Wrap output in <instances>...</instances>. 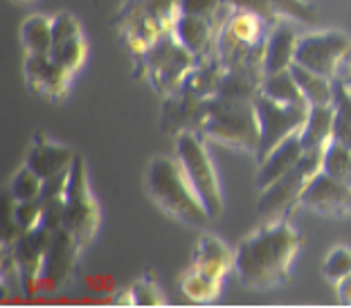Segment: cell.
Wrapping results in <instances>:
<instances>
[{
    "label": "cell",
    "mask_w": 351,
    "mask_h": 308,
    "mask_svg": "<svg viewBox=\"0 0 351 308\" xmlns=\"http://www.w3.org/2000/svg\"><path fill=\"white\" fill-rule=\"evenodd\" d=\"M178 14V0H124L110 23L135 59L173 29Z\"/></svg>",
    "instance_id": "cell-3"
},
{
    "label": "cell",
    "mask_w": 351,
    "mask_h": 308,
    "mask_svg": "<svg viewBox=\"0 0 351 308\" xmlns=\"http://www.w3.org/2000/svg\"><path fill=\"white\" fill-rule=\"evenodd\" d=\"M336 290H338L340 304L351 306V274H347V277H342L340 281H336Z\"/></svg>",
    "instance_id": "cell-41"
},
{
    "label": "cell",
    "mask_w": 351,
    "mask_h": 308,
    "mask_svg": "<svg viewBox=\"0 0 351 308\" xmlns=\"http://www.w3.org/2000/svg\"><path fill=\"white\" fill-rule=\"evenodd\" d=\"M14 205H16V201L12 198V194L5 192L3 194V214H0V241H3V248H10L12 243L23 234L21 225L16 223Z\"/></svg>",
    "instance_id": "cell-37"
},
{
    "label": "cell",
    "mask_w": 351,
    "mask_h": 308,
    "mask_svg": "<svg viewBox=\"0 0 351 308\" xmlns=\"http://www.w3.org/2000/svg\"><path fill=\"white\" fill-rule=\"evenodd\" d=\"M180 290L189 302L210 304L221 293V281L201 272L198 268H189V270L180 277Z\"/></svg>",
    "instance_id": "cell-29"
},
{
    "label": "cell",
    "mask_w": 351,
    "mask_h": 308,
    "mask_svg": "<svg viewBox=\"0 0 351 308\" xmlns=\"http://www.w3.org/2000/svg\"><path fill=\"white\" fill-rule=\"evenodd\" d=\"M23 75H25L27 88L45 99H63L70 90V79L75 73L63 68L50 52L45 54H25L23 61Z\"/></svg>",
    "instance_id": "cell-14"
},
{
    "label": "cell",
    "mask_w": 351,
    "mask_h": 308,
    "mask_svg": "<svg viewBox=\"0 0 351 308\" xmlns=\"http://www.w3.org/2000/svg\"><path fill=\"white\" fill-rule=\"evenodd\" d=\"M203 138L219 146L257 155L259 151V120L254 101L210 97V113L203 124Z\"/></svg>",
    "instance_id": "cell-4"
},
{
    "label": "cell",
    "mask_w": 351,
    "mask_h": 308,
    "mask_svg": "<svg viewBox=\"0 0 351 308\" xmlns=\"http://www.w3.org/2000/svg\"><path fill=\"white\" fill-rule=\"evenodd\" d=\"M333 122H336V108L333 104L308 106L306 120L300 129V140L304 151L322 149L333 140Z\"/></svg>",
    "instance_id": "cell-25"
},
{
    "label": "cell",
    "mask_w": 351,
    "mask_h": 308,
    "mask_svg": "<svg viewBox=\"0 0 351 308\" xmlns=\"http://www.w3.org/2000/svg\"><path fill=\"white\" fill-rule=\"evenodd\" d=\"M129 295L133 306H165L162 290L151 277H142L140 281H135L129 288Z\"/></svg>",
    "instance_id": "cell-36"
},
{
    "label": "cell",
    "mask_w": 351,
    "mask_h": 308,
    "mask_svg": "<svg viewBox=\"0 0 351 308\" xmlns=\"http://www.w3.org/2000/svg\"><path fill=\"white\" fill-rule=\"evenodd\" d=\"M63 230L75 236V241L82 246H90L95 234L99 230V205L88 185V169L86 160L77 153L73 167L68 171L66 192H63Z\"/></svg>",
    "instance_id": "cell-8"
},
{
    "label": "cell",
    "mask_w": 351,
    "mask_h": 308,
    "mask_svg": "<svg viewBox=\"0 0 351 308\" xmlns=\"http://www.w3.org/2000/svg\"><path fill=\"white\" fill-rule=\"evenodd\" d=\"M171 31L180 41V45L194 54L196 61H201L205 57H210L212 52H217L219 27L214 25L212 21L203 18V16L178 14Z\"/></svg>",
    "instance_id": "cell-19"
},
{
    "label": "cell",
    "mask_w": 351,
    "mask_h": 308,
    "mask_svg": "<svg viewBox=\"0 0 351 308\" xmlns=\"http://www.w3.org/2000/svg\"><path fill=\"white\" fill-rule=\"evenodd\" d=\"M302 155H304V146H302L300 131L279 142L273 151L263 157V160H259L257 180H254L259 187V192L263 187H268L270 183H275L277 178H282L284 173H289L295 164L300 162Z\"/></svg>",
    "instance_id": "cell-21"
},
{
    "label": "cell",
    "mask_w": 351,
    "mask_h": 308,
    "mask_svg": "<svg viewBox=\"0 0 351 308\" xmlns=\"http://www.w3.org/2000/svg\"><path fill=\"white\" fill-rule=\"evenodd\" d=\"M333 108H336L333 140L351 149V97L347 86L340 79H333Z\"/></svg>",
    "instance_id": "cell-30"
},
{
    "label": "cell",
    "mask_w": 351,
    "mask_h": 308,
    "mask_svg": "<svg viewBox=\"0 0 351 308\" xmlns=\"http://www.w3.org/2000/svg\"><path fill=\"white\" fill-rule=\"evenodd\" d=\"M261 94L279 101V104H308L300 90L298 81H295L291 68L279 70V73H273V75H266L263 86H261Z\"/></svg>",
    "instance_id": "cell-28"
},
{
    "label": "cell",
    "mask_w": 351,
    "mask_h": 308,
    "mask_svg": "<svg viewBox=\"0 0 351 308\" xmlns=\"http://www.w3.org/2000/svg\"><path fill=\"white\" fill-rule=\"evenodd\" d=\"M273 5V10L277 12L279 18L284 21H295V23H304V25H315L317 12L308 0H268Z\"/></svg>",
    "instance_id": "cell-34"
},
{
    "label": "cell",
    "mask_w": 351,
    "mask_h": 308,
    "mask_svg": "<svg viewBox=\"0 0 351 308\" xmlns=\"http://www.w3.org/2000/svg\"><path fill=\"white\" fill-rule=\"evenodd\" d=\"M347 90H349V97H351V86H347Z\"/></svg>",
    "instance_id": "cell-44"
},
{
    "label": "cell",
    "mask_w": 351,
    "mask_h": 308,
    "mask_svg": "<svg viewBox=\"0 0 351 308\" xmlns=\"http://www.w3.org/2000/svg\"><path fill=\"white\" fill-rule=\"evenodd\" d=\"M16 3H29V0H16Z\"/></svg>",
    "instance_id": "cell-43"
},
{
    "label": "cell",
    "mask_w": 351,
    "mask_h": 308,
    "mask_svg": "<svg viewBox=\"0 0 351 308\" xmlns=\"http://www.w3.org/2000/svg\"><path fill=\"white\" fill-rule=\"evenodd\" d=\"M178 12L191 14V16H203V18L212 21L214 25L221 29L230 12H232V7L226 5L223 0H178Z\"/></svg>",
    "instance_id": "cell-32"
},
{
    "label": "cell",
    "mask_w": 351,
    "mask_h": 308,
    "mask_svg": "<svg viewBox=\"0 0 351 308\" xmlns=\"http://www.w3.org/2000/svg\"><path fill=\"white\" fill-rule=\"evenodd\" d=\"M270 27L259 16L243 10H232L217 36V54L223 66H237V63H254L263 66L266 54V38Z\"/></svg>",
    "instance_id": "cell-7"
},
{
    "label": "cell",
    "mask_w": 351,
    "mask_h": 308,
    "mask_svg": "<svg viewBox=\"0 0 351 308\" xmlns=\"http://www.w3.org/2000/svg\"><path fill=\"white\" fill-rule=\"evenodd\" d=\"M291 73L298 81L302 94L308 101V106H317V104H333V79L324 77L320 73H313L300 63H293Z\"/></svg>",
    "instance_id": "cell-26"
},
{
    "label": "cell",
    "mask_w": 351,
    "mask_h": 308,
    "mask_svg": "<svg viewBox=\"0 0 351 308\" xmlns=\"http://www.w3.org/2000/svg\"><path fill=\"white\" fill-rule=\"evenodd\" d=\"M52 25L54 16L34 14L27 16L21 25V43L25 47V54H45L52 45Z\"/></svg>",
    "instance_id": "cell-27"
},
{
    "label": "cell",
    "mask_w": 351,
    "mask_h": 308,
    "mask_svg": "<svg viewBox=\"0 0 351 308\" xmlns=\"http://www.w3.org/2000/svg\"><path fill=\"white\" fill-rule=\"evenodd\" d=\"M210 113V99L191 97L187 92H173L169 97H162L160 108V129L167 136H178L185 131L201 133L203 124Z\"/></svg>",
    "instance_id": "cell-16"
},
{
    "label": "cell",
    "mask_w": 351,
    "mask_h": 308,
    "mask_svg": "<svg viewBox=\"0 0 351 308\" xmlns=\"http://www.w3.org/2000/svg\"><path fill=\"white\" fill-rule=\"evenodd\" d=\"M145 187L149 198L160 207L165 214L191 227H205L210 223V214L196 196L194 187L187 180L180 162L169 155H156L149 162Z\"/></svg>",
    "instance_id": "cell-2"
},
{
    "label": "cell",
    "mask_w": 351,
    "mask_h": 308,
    "mask_svg": "<svg viewBox=\"0 0 351 308\" xmlns=\"http://www.w3.org/2000/svg\"><path fill=\"white\" fill-rule=\"evenodd\" d=\"M322 157H324V146L304 151L300 162L289 173H284L275 183L263 187L257 201L259 214L270 218H286V214H291L300 205L302 194H304L308 183L322 171Z\"/></svg>",
    "instance_id": "cell-9"
},
{
    "label": "cell",
    "mask_w": 351,
    "mask_h": 308,
    "mask_svg": "<svg viewBox=\"0 0 351 308\" xmlns=\"http://www.w3.org/2000/svg\"><path fill=\"white\" fill-rule=\"evenodd\" d=\"M194 268L223 281L234 268V252L214 234H201L194 246Z\"/></svg>",
    "instance_id": "cell-22"
},
{
    "label": "cell",
    "mask_w": 351,
    "mask_h": 308,
    "mask_svg": "<svg viewBox=\"0 0 351 308\" xmlns=\"http://www.w3.org/2000/svg\"><path fill=\"white\" fill-rule=\"evenodd\" d=\"M14 216H16V223L21 225L23 232L34 230V227L43 225V205L38 198H34V201H16Z\"/></svg>",
    "instance_id": "cell-38"
},
{
    "label": "cell",
    "mask_w": 351,
    "mask_h": 308,
    "mask_svg": "<svg viewBox=\"0 0 351 308\" xmlns=\"http://www.w3.org/2000/svg\"><path fill=\"white\" fill-rule=\"evenodd\" d=\"M176 160L180 162L182 171H185L187 180L194 187V192L201 198L210 218L212 220L219 218L223 214V194L203 133L198 131L178 133L176 136Z\"/></svg>",
    "instance_id": "cell-5"
},
{
    "label": "cell",
    "mask_w": 351,
    "mask_h": 308,
    "mask_svg": "<svg viewBox=\"0 0 351 308\" xmlns=\"http://www.w3.org/2000/svg\"><path fill=\"white\" fill-rule=\"evenodd\" d=\"M254 110H257L259 120V151L254 157L259 162L279 142L302 129L308 113V104H279V101L259 92V97L254 99Z\"/></svg>",
    "instance_id": "cell-10"
},
{
    "label": "cell",
    "mask_w": 351,
    "mask_h": 308,
    "mask_svg": "<svg viewBox=\"0 0 351 308\" xmlns=\"http://www.w3.org/2000/svg\"><path fill=\"white\" fill-rule=\"evenodd\" d=\"M266 70L263 66L254 63H237V66L226 68L219 86V97L226 99H239V101H254L259 97Z\"/></svg>",
    "instance_id": "cell-20"
},
{
    "label": "cell",
    "mask_w": 351,
    "mask_h": 308,
    "mask_svg": "<svg viewBox=\"0 0 351 308\" xmlns=\"http://www.w3.org/2000/svg\"><path fill=\"white\" fill-rule=\"evenodd\" d=\"M50 236H52V230H47L45 225H38L34 230L23 232L19 239L7 248L12 252L16 266H19L21 286L25 295L38 293V274H41L47 246H50Z\"/></svg>",
    "instance_id": "cell-13"
},
{
    "label": "cell",
    "mask_w": 351,
    "mask_h": 308,
    "mask_svg": "<svg viewBox=\"0 0 351 308\" xmlns=\"http://www.w3.org/2000/svg\"><path fill=\"white\" fill-rule=\"evenodd\" d=\"M194 54L180 45L173 31H167L147 52L135 57V70H140L147 84L160 97H169L178 92L182 79L194 68Z\"/></svg>",
    "instance_id": "cell-6"
},
{
    "label": "cell",
    "mask_w": 351,
    "mask_h": 308,
    "mask_svg": "<svg viewBox=\"0 0 351 308\" xmlns=\"http://www.w3.org/2000/svg\"><path fill=\"white\" fill-rule=\"evenodd\" d=\"M351 57V38L336 29L315 31L298 38L295 63L329 79H336L340 66Z\"/></svg>",
    "instance_id": "cell-11"
},
{
    "label": "cell",
    "mask_w": 351,
    "mask_h": 308,
    "mask_svg": "<svg viewBox=\"0 0 351 308\" xmlns=\"http://www.w3.org/2000/svg\"><path fill=\"white\" fill-rule=\"evenodd\" d=\"M86 52H88V45L84 38L82 23L68 12H61L54 16L52 45H50L52 59H57L63 68L70 70V73H77L86 63Z\"/></svg>",
    "instance_id": "cell-17"
},
{
    "label": "cell",
    "mask_w": 351,
    "mask_h": 308,
    "mask_svg": "<svg viewBox=\"0 0 351 308\" xmlns=\"http://www.w3.org/2000/svg\"><path fill=\"white\" fill-rule=\"evenodd\" d=\"M75 157H77V151H73L70 146L47 140L43 133H36L27 149L25 164L32 171H36L43 180H47L52 176H59L63 171H68L73 167Z\"/></svg>",
    "instance_id": "cell-18"
},
{
    "label": "cell",
    "mask_w": 351,
    "mask_h": 308,
    "mask_svg": "<svg viewBox=\"0 0 351 308\" xmlns=\"http://www.w3.org/2000/svg\"><path fill=\"white\" fill-rule=\"evenodd\" d=\"M223 73H226V66H223V61L219 59V54L212 52L210 57L194 63V68H191L187 77L182 79L178 90L191 94V97H198V99H210L219 92Z\"/></svg>",
    "instance_id": "cell-23"
},
{
    "label": "cell",
    "mask_w": 351,
    "mask_h": 308,
    "mask_svg": "<svg viewBox=\"0 0 351 308\" xmlns=\"http://www.w3.org/2000/svg\"><path fill=\"white\" fill-rule=\"evenodd\" d=\"M7 192L12 194L14 201H34L43 192V178L38 176L36 171H32L27 164H23V167L14 173Z\"/></svg>",
    "instance_id": "cell-33"
},
{
    "label": "cell",
    "mask_w": 351,
    "mask_h": 308,
    "mask_svg": "<svg viewBox=\"0 0 351 308\" xmlns=\"http://www.w3.org/2000/svg\"><path fill=\"white\" fill-rule=\"evenodd\" d=\"M38 201L43 205V225L47 230H59V227H63V207H66L63 194H45L38 196Z\"/></svg>",
    "instance_id": "cell-40"
},
{
    "label": "cell",
    "mask_w": 351,
    "mask_h": 308,
    "mask_svg": "<svg viewBox=\"0 0 351 308\" xmlns=\"http://www.w3.org/2000/svg\"><path fill=\"white\" fill-rule=\"evenodd\" d=\"M298 38H300L298 31L291 25H286V21H279L268 31L266 54H263V70H266V75H273L293 66L295 50H298Z\"/></svg>",
    "instance_id": "cell-24"
},
{
    "label": "cell",
    "mask_w": 351,
    "mask_h": 308,
    "mask_svg": "<svg viewBox=\"0 0 351 308\" xmlns=\"http://www.w3.org/2000/svg\"><path fill=\"white\" fill-rule=\"evenodd\" d=\"M82 246L75 241V236L68 230H52L50 246H47L41 274H38V290L45 293H57L66 283L73 279V272L77 268V259Z\"/></svg>",
    "instance_id": "cell-12"
},
{
    "label": "cell",
    "mask_w": 351,
    "mask_h": 308,
    "mask_svg": "<svg viewBox=\"0 0 351 308\" xmlns=\"http://www.w3.org/2000/svg\"><path fill=\"white\" fill-rule=\"evenodd\" d=\"M336 79H340V81L345 84V86H351V57H349V59L340 66Z\"/></svg>",
    "instance_id": "cell-42"
},
{
    "label": "cell",
    "mask_w": 351,
    "mask_h": 308,
    "mask_svg": "<svg viewBox=\"0 0 351 308\" xmlns=\"http://www.w3.org/2000/svg\"><path fill=\"white\" fill-rule=\"evenodd\" d=\"M322 171L351 185V149L340 144L338 140H331L329 144L324 146Z\"/></svg>",
    "instance_id": "cell-31"
},
{
    "label": "cell",
    "mask_w": 351,
    "mask_h": 308,
    "mask_svg": "<svg viewBox=\"0 0 351 308\" xmlns=\"http://www.w3.org/2000/svg\"><path fill=\"white\" fill-rule=\"evenodd\" d=\"M322 274L333 283L340 281L342 277H347V274H351V248L333 246L322 261Z\"/></svg>",
    "instance_id": "cell-35"
},
{
    "label": "cell",
    "mask_w": 351,
    "mask_h": 308,
    "mask_svg": "<svg viewBox=\"0 0 351 308\" xmlns=\"http://www.w3.org/2000/svg\"><path fill=\"white\" fill-rule=\"evenodd\" d=\"M302 207L322 216H349L351 214V185L320 171L302 194Z\"/></svg>",
    "instance_id": "cell-15"
},
{
    "label": "cell",
    "mask_w": 351,
    "mask_h": 308,
    "mask_svg": "<svg viewBox=\"0 0 351 308\" xmlns=\"http://www.w3.org/2000/svg\"><path fill=\"white\" fill-rule=\"evenodd\" d=\"M302 246L300 232L286 218H273L239 241L234 274L248 290H266L289 281L293 259Z\"/></svg>",
    "instance_id": "cell-1"
},
{
    "label": "cell",
    "mask_w": 351,
    "mask_h": 308,
    "mask_svg": "<svg viewBox=\"0 0 351 308\" xmlns=\"http://www.w3.org/2000/svg\"><path fill=\"white\" fill-rule=\"evenodd\" d=\"M223 3L230 5L232 10H243V12H250L254 16H259L270 29H273L279 21H284V18H279L277 12L273 10V5H270L268 0H223Z\"/></svg>",
    "instance_id": "cell-39"
}]
</instances>
